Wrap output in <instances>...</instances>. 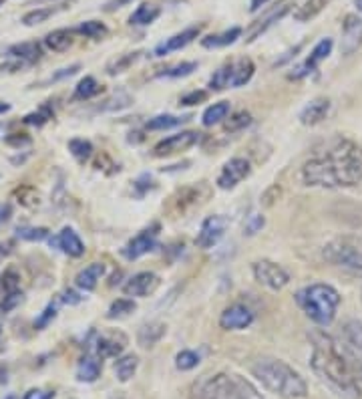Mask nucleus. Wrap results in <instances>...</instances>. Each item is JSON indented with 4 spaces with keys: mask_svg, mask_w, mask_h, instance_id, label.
<instances>
[{
    "mask_svg": "<svg viewBox=\"0 0 362 399\" xmlns=\"http://www.w3.org/2000/svg\"><path fill=\"white\" fill-rule=\"evenodd\" d=\"M330 2L332 0H306L304 4L294 13V19L298 20V22H308V20L316 19Z\"/></svg>",
    "mask_w": 362,
    "mask_h": 399,
    "instance_id": "c85d7f7f",
    "label": "nucleus"
},
{
    "mask_svg": "<svg viewBox=\"0 0 362 399\" xmlns=\"http://www.w3.org/2000/svg\"><path fill=\"white\" fill-rule=\"evenodd\" d=\"M240 37H242V29H240V26H231L229 31H224V33H220V35H210V37L201 38V45H204L206 49H220V47L233 45Z\"/></svg>",
    "mask_w": 362,
    "mask_h": 399,
    "instance_id": "bb28decb",
    "label": "nucleus"
},
{
    "mask_svg": "<svg viewBox=\"0 0 362 399\" xmlns=\"http://www.w3.org/2000/svg\"><path fill=\"white\" fill-rule=\"evenodd\" d=\"M264 224H266L264 216H260V214L252 216V218H249L248 226H246V234H248V236H254L256 232H260V230L264 228Z\"/></svg>",
    "mask_w": 362,
    "mask_h": 399,
    "instance_id": "09e8293b",
    "label": "nucleus"
},
{
    "mask_svg": "<svg viewBox=\"0 0 362 399\" xmlns=\"http://www.w3.org/2000/svg\"><path fill=\"white\" fill-rule=\"evenodd\" d=\"M249 171H252V168H249V162L246 157H233L224 166L222 173L217 175V186L222 190H231L248 178Z\"/></svg>",
    "mask_w": 362,
    "mask_h": 399,
    "instance_id": "9d476101",
    "label": "nucleus"
},
{
    "mask_svg": "<svg viewBox=\"0 0 362 399\" xmlns=\"http://www.w3.org/2000/svg\"><path fill=\"white\" fill-rule=\"evenodd\" d=\"M206 99H208V93H206V91H191L188 95L181 97V105L190 107V105H197V103H201V101H206Z\"/></svg>",
    "mask_w": 362,
    "mask_h": 399,
    "instance_id": "de8ad7c7",
    "label": "nucleus"
},
{
    "mask_svg": "<svg viewBox=\"0 0 362 399\" xmlns=\"http://www.w3.org/2000/svg\"><path fill=\"white\" fill-rule=\"evenodd\" d=\"M229 79H231V63H226L213 73V77L210 79V87L213 91H222V89L229 87Z\"/></svg>",
    "mask_w": 362,
    "mask_h": 399,
    "instance_id": "4c0bfd02",
    "label": "nucleus"
},
{
    "mask_svg": "<svg viewBox=\"0 0 362 399\" xmlns=\"http://www.w3.org/2000/svg\"><path fill=\"white\" fill-rule=\"evenodd\" d=\"M125 337L121 333H113L107 337H99L97 339V355L99 357H117L123 349H125Z\"/></svg>",
    "mask_w": 362,
    "mask_h": 399,
    "instance_id": "4be33fe9",
    "label": "nucleus"
},
{
    "mask_svg": "<svg viewBox=\"0 0 362 399\" xmlns=\"http://www.w3.org/2000/svg\"><path fill=\"white\" fill-rule=\"evenodd\" d=\"M344 341L352 359L362 371V321H348L344 324Z\"/></svg>",
    "mask_w": 362,
    "mask_h": 399,
    "instance_id": "6ab92c4d",
    "label": "nucleus"
},
{
    "mask_svg": "<svg viewBox=\"0 0 362 399\" xmlns=\"http://www.w3.org/2000/svg\"><path fill=\"white\" fill-rule=\"evenodd\" d=\"M101 93V85L97 83L95 77H85L79 81L75 89V99H91Z\"/></svg>",
    "mask_w": 362,
    "mask_h": 399,
    "instance_id": "f704fd0d",
    "label": "nucleus"
},
{
    "mask_svg": "<svg viewBox=\"0 0 362 399\" xmlns=\"http://www.w3.org/2000/svg\"><path fill=\"white\" fill-rule=\"evenodd\" d=\"M354 2H356V8L362 13V0H354Z\"/></svg>",
    "mask_w": 362,
    "mask_h": 399,
    "instance_id": "bf43d9fd",
    "label": "nucleus"
},
{
    "mask_svg": "<svg viewBox=\"0 0 362 399\" xmlns=\"http://www.w3.org/2000/svg\"><path fill=\"white\" fill-rule=\"evenodd\" d=\"M310 341H312L310 365L314 373L340 398H361V381L356 375L359 365L352 359L350 351L340 347V343L334 337L326 335L322 331H314L310 335Z\"/></svg>",
    "mask_w": 362,
    "mask_h": 399,
    "instance_id": "f03ea898",
    "label": "nucleus"
},
{
    "mask_svg": "<svg viewBox=\"0 0 362 399\" xmlns=\"http://www.w3.org/2000/svg\"><path fill=\"white\" fill-rule=\"evenodd\" d=\"M165 331H167V327L165 323H159V321H153V323L143 324L141 329H139V335H137V341L141 347H153V345H157V343L163 339V335H165Z\"/></svg>",
    "mask_w": 362,
    "mask_h": 399,
    "instance_id": "b1692460",
    "label": "nucleus"
},
{
    "mask_svg": "<svg viewBox=\"0 0 362 399\" xmlns=\"http://www.w3.org/2000/svg\"><path fill=\"white\" fill-rule=\"evenodd\" d=\"M199 33H201V26H199V24H197V26H190V29H186V31H181V33H177V35H173V37L165 38L163 42H159V45L155 47L153 55H155V57H165V55H170V53L181 51V49H186L190 42H193L195 38L199 37Z\"/></svg>",
    "mask_w": 362,
    "mask_h": 399,
    "instance_id": "ddd939ff",
    "label": "nucleus"
},
{
    "mask_svg": "<svg viewBox=\"0 0 362 399\" xmlns=\"http://www.w3.org/2000/svg\"><path fill=\"white\" fill-rule=\"evenodd\" d=\"M51 117H53V111H51L49 107H42V109H38V111H35V114L26 115V117H24V123L40 127V125H44Z\"/></svg>",
    "mask_w": 362,
    "mask_h": 399,
    "instance_id": "a18cd8bd",
    "label": "nucleus"
},
{
    "mask_svg": "<svg viewBox=\"0 0 362 399\" xmlns=\"http://www.w3.org/2000/svg\"><path fill=\"white\" fill-rule=\"evenodd\" d=\"M105 274V265L103 263H93V265L85 266L79 274H76L75 283L83 290H95L97 283L101 281V276Z\"/></svg>",
    "mask_w": 362,
    "mask_h": 399,
    "instance_id": "5701e85b",
    "label": "nucleus"
},
{
    "mask_svg": "<svg viewBox=\"0 0 362 399\" xmlns=\"http://www.w3.org/2000/svg\"><path fill=\"white\" fill-rule=\"evenodd\" d=\"M290 6H292L290 2H280L278 6H274L272 10H268L262 19L256 20V22L248 29V33H246V37H248L246 38V42H252V40H256L260 35H264L272 24H276L278 20L286 15L288 10H290Z\"/></svg>",
    "mask_w": 362,
    "mask_h": 399,
    "instance_id": "dca6fc26",
    "label": "nucleus"
},
{
    "mask_svg": "<svg viewBox=\"0 0 362 399\" xmlns=\"http://www.w3.org/2000/svg\"><path fill=\"white\" fill-rule=\"evenodd\" d=\"M296 303L306 313L308 319L316 324L326 327L334 321L338 306H340V295L334 286L324 283H314L296 292Z\"/></svg>",
    "mask_w": 362,
    "mask_h": 399,
    "instance_id": "20e7f679",
    "label": "nucleus"
},
{
    "mask_svg": "<svg viewBox=\"0 0 362 399\" xmlns=\"http://www.w3.org/2000/svg\"><path fill=\"white\" fill-rule=\"evenodd\" d=\"M159 286V276L153 274V272H137L133 274L125 286H123V292L127 297H149L157 290Z\"/></svg>",
    "mask_w": 362,
    "mask_h": 399,
    "instance_id": "2eb2a0df",
    "label": "nucleus"
},
{
    "mask_svg": "<svg viewBox=\"0 0 362 399\" xmlns=\"http://www.w3.org/2000/svg\"><path fill=\"white\" fill-rule=\"evenodd\" d=\"M242 399H264V398L258 393V389H256V387H254V385H252V383L248 381V385H246V391H244V398Z\"/></svg>",
    "mask_w": 362,
    "mask_h": 399,
    "instance_id": "603ef678",
    "label": "nucleus"
},
{
    "mask_svg": "<svg viewBox=\"0 0 362 399\" xmlns=\"http://www.w3.org/2000/svg\"><path fill=\"white\" fill-rule=\"evenodd\" d=\"M10 292L6 290V286H4V283H2V279H0V306L4 304V301H6V297H8Z\"/></svg>",
    "mask_w": 362,
    "mask_h": 399,
    "instance_id": "6e6d98bb",
    "label": "nucleus"
},
{
    "mask_svg": "<svg viewBox=\"0 0 362 399\" xmlns=\"http://www.w3.org/2000/svg\"><path fill=\"white\" fill-rule=\"evenodd\" d=\"M60 8H53V6H44V8H35V10H28L24 17H22V24L26 26H35V24H42L51 19L53 15H57Z\"/></svg>",
    "mask_w": 362,
    "mask_h": 399,
    "instance_id": "72a5a7b5",
    "label": "nucleus"
},
{
    "mask_svg": "<svg viewBox=\"0 0 362 399\" xmlns=\"http://www.w3.org/2000/svg\"><path fill=\"white\" fill-rule=\"evenodd\" d=\"M197 141H199V133L195 132L175 133V135H170V137L161 139V141L153 148V153H155L157 157H167V155H173V153L190 150L191 146H195Z\"/></svg>",
    "mask_w": 362,
    "mask_h": 399,
    "instance_id": "1a4fd4ad",
    "label": "nucleus"
},
{
    "mask_svg": "<svg viewBox=\"0 0 362 399\" xmlns=\"http://www.w3.org/2000/svg\"><path fill=\"white\" fill-rule=\"evenodd\" d=\"M268 2H270V0H252V6H249V8L256 13V10H260V8H262L264 4H268Z\"/></svg>",
    "mask_w": 362,
    "mask_h": 399,
    "instance_id": "4d7b16f0",
    "label": "nucleus"
},
{
    "mask_svg": "<svg viewBox=\"0 0 362 399\" xmlns=\"http://www.w3.org/2000/svg\"><path fill=\"white\" fill-rule=\"evenodd\" d=\"M190 117H175V115H157L147 121V130L151 132H163V130H172L181 125L183 121H188Z\"/></svg>",
    "mask_w": 362,
    "mask_h": 399,
    "instance_id": "2f4dec72",
    "label": "nucleus"
},
{
    "mask_svg": "<svg viewBox=\"0 0 362 399\" xmlns=\"http://www.w3.org/2000/svg\"><path fill=\"white\" fill-rule=\"evenodd\" d=\"M2 4H4V0H0V6H2Z\"/></svg>",
    "mask_w": 362,
    "mask_h": 399,
    "instance_id": "680f3d73",
    "label": "nucleus"
},
{
    "mask_svg": "<svg viewBox=\"0 0 362 399\" xmlns=\"http://www.w3.org/2000/svg\"><path fill=\"white\" fill-rule=\"evenodd\" d=\"M249 123H252V115H249L248 111H238V114H233L228 121H226V132H242V130L248 127Z\"/></svg>",
    "mask_w": 362,
    "mask_h": 399,
    "instance_id": "79ce46f5",
    "label": "nucleus"
},
{
    "mask_svg": "<svg viewBox=\"0 0 362 399\" xmlns=\"http://www.w3.org/2000/svg\"><path fill=\"white\" fill-rule=\"evenodd\" d=\"M248 380L233 373H215L197 380L190 389V399H242Z\"/></svg>",
    "mask_w": 362,
    "mask_h": 399,
    "instance_id": "39448f33",
    "label": "nucleus"
},
{
    "mask_svg": "<svg viewBox=\"0 0 362 399\" xmlns=\"http://www.w3.org/2000/svg\"><path fill=\"white\" fill-rule=\"evenodd\" d=\"M57 317V306L51 303L40 315H38V319L35 321V329H38V331H42L44 327H49V323H53V319Z\"/></svg>",
    "mask_w": 362,
    "mask_h": 399,
    "instance_id": "49530a36",
    "label": "nucleus"
},
{
    "mask_svg": "<svg viewBox=\"0 0 362 399\" xmlns=\"http://www.w3.org/2000/svg\"><path fill=\"white\" fill-rule=\"evenodd\" d=\"M252 375L262 383L270 393L282 399H302L308 396L306 380L286 361L262 357L252 365Z\"/></svg>",
    "mask_w": 362,
    "mask_h": 399,
    "instance_id": "7ed1b4c3",
    "label": "nucleus"
},
{
    "mask_svg": "<svg viewBox=\"0 0 362 399\" xmlns=\"http://www.w3.org/2000/svg\"><path fill=\"white\" fill-rule=\"evenodd\" d=\"M159 15H161V8H159V6L145 2V4H141V6H137V10L131 15L129 22L135 24V26H147V24L155 22Z\"/></svg>",
    "mask_w": 362,
    "mask_h": 399,
    "instance_id": "c756f323",
    "label": "nucleus"
},
{
    "mask_svg": "<svg viewBox=\"0 0 362 399\" xmlns=\"http://www.w3.org/2000/svg\"><path fill=\"white\" fill-rule=\"evenodd\" d=\"M10 214H13V210H10L8 204H0V224L8 222V220H10Z\"/></svg>",
    "mask_w": 362,
    "mask_h": 399,
    "instance_id": "864d4df0",
    "label": "nucleus"
},
{
    "mask_svg": "<svg viewBox=\"0 0 362 399\" xmlns=\"http://www.w3.org/2000/svg\"><path fill=\"white\" fill-rule=\"evenodd\" d=\"M69 152L73 153L79 162H85V159H89V157H91V153H93V146H91V141H87V139L75 137V139H71V141H69Z\"/></svg>",
    "mask_w": 362,
    "mask_h": 399,
    "instance_id": "ea45409f",
    "label": "nucleus"
},
{
    "mask_svg": "<svg viewBox=\"0 0 362 399\" xmlns=\"http://www.w3.org/2000/svg\"><path fill=\"white\" fill-rule=\"evenodd\" d=\"M51 247H58L65 254L79 258L85 254V244L73 228H63L57 238H51Z\"/></svg>",
    "mask_w": 362,
    "mask_h": 399,
    "instance_id": "a211bd4d",
    "label": "nucleus"
},
{
    "mask_svg": "<svg viewBox=\"0 0 362 399\" xmlns=\"http://www.w3.org/2000/svg\"><path fill=\"white\" fill-rule=\"evenodd\" d=\"M55 398V393L53 391H44V389H31V391H26L24 393V398L22 399H53Z\"/></svg>",
    "mask_w": 362,
    "mask_h": 399,
    "instance_id": "8fccbe9b",
    "label": "nucleus"
},
{
    "mask_svg": "<svg viewBox=\"0 0 362 399\" xmlns=\"http://www.w3.org/2000/svg\"><path fill=\"white\" fill-rule=\"evenodd\" d=\"M197 363H199V355L193 353V351H181V353H177V357H175V365H177V369H181V371H190L193 367H197Z\"/></svg>",
    "mask_w": 362,
    "mask_h": 399,
    "instance_id": "37998d69",
    "label": "nucleus"
},
{
    "mask_svg": "<svg viewBox=\"0 0 362 399\" xmlns=\"http://www.w3.org/2000/svg\"><path fill=\"white\" fill-rule=\"evenodd\" d=\"M322 256L330 265L343 266L362 274V234L359 236H338L322 248Z\"/></svg>",
    "mask_w": 362,
    "mask_h": 399,
    "instance_id": "423d86ee",
    "label": "nucleus"
},
{
    "mask_svg": "<svg viewBox=\"0 0 362 399\" xmlns=\"http://www.w3.org/2000/svg\"><path fill=\"white\" fill-rule=\"evenodd\" d=\"M362 47V19L356 15H348L343 22V55H354Z\"/></svg>",
    "mask_w": 362,
    "mask_h": 399,
    "instance_id": "9b49d317",
    "label": "nucleus"
},
{
    "mask_svg": "<svg viewBox=\"0 0 362 399\" xmlns=\"http://www.w3.org/2000/svg\"><path fill=\"white\" fill-rule=\"evenodd\" d=\"M254 279L270 290H280L290 283V274L284 266L276 265L272 260H258L252 266Z\"/></svg>",
    "mask_w": 362,
    "mask_h": 399,
    "instance_id": "0eeeda50",
    "label": "nucleus"
},
{
    "mask_svg": "<svg viewBox=\"0 0 362 399\" xmlns=\"http://www.w3.org/2000/svg\"><path fill=\"white\" fill-rule=\"evenodd\" d=\"M17 236L22 238V240H28V242H38V240H44L47 236H49V230L47 228H31V226H26V228H19L17 230Z\"/></svg>",
    "mask_w": 362,
    "mask_h": 399,
    "instance_id": "c03bdc74",
    "label": "nucleus"
},
{
    "mask_svg": "<svg viewBox=\"0 0 362 399\" xmlns=\"http://www.w3.org/2000/svg\"><path fill=\"white\" fill-rule=\"evenodd\" d=\"M197 69V63H181V65H175V67H170V69H163L159 71L157 77H170V79H179V77H188L191 75L193 71Z\"/></svg>",
    "mask_w": 362,
    "mask_h": 399,
    "instance_id": "a19ab883",
    "label": "nucleus"
},
{
    "mask_svg": "<svg viewBox=\"0 0 362 399\" xmlns=\"http://www.w3.org/2000/svg\"><path fill=\"white\" fill-rule=\"evenodd\" d=\"M4 399H19V398H17V396H6Z\"/></svg>",
    "mask_w": 362,
    "mask_h": 399,
    "instance_id": "052dcab7",
    "label": "nucleus"
},
{
    "mask_svg": "<svg viewBox=\"0 0 362 399\" xmlns=\"http://www.w3.org/2000/svg\"><path fill=\"white\" fill-rule=\"evenodd\" d=\"M226 228H228V218H224V216H210V218H206L201 228L197 232L195 244L199 248H204V250L213 248L224 238Z\"/></svg>",
    "mask_w": 362,
    "mask_h": 399,
    "instance_id": "6e6552de",
    "label": "nucleus"
},
{
    "mask_svg": "<svg viewBox=\"0 0 362 399\" xmlns=\"http://www.w3.org/2000/svg\"><path fill=\"white\" fill-rule=\"evenodd\" d=\"M137 365H139V359H137L135 355H125V357L117 359V363H115V373H117L119 381L131 380L135 375V371H137Z\"/></svg>",
    "mask_w": 362,
    "mask_h": 399,
    "instance_id": "473e14b6",
    "label": "nucleus"
},
{
    "mask_svg": "<svg viewBox=\"0 0 362 399\" xmlns=\"http://www.w3.org/2000/svg\"><path fill=\"white\" fill-rule=\"evenodd\" d=\"M6 111H10V105H8V103H2V101H0V114H6Z\"/></svg>",
    "mask_w": 362,
    "mask_h": 399,
    "instance_id": "13d9d810",
    "label": "nucleus"
},
{
    "mask_svg": "<svg viewBox=\"0 0 362 399\" xmlns=\"http://www.w3.org/2000/svg\"><path fill=\"white\" fill-rule=\"evenodd\" d=\"M332 47H334V42H332V38H322L314 49H312V53H310V57L306 58L304 63L296 69V73L290 77H296V79H300V77L310 75V73H314L316 69H318V65L328 58V55L332 53Z\"/></svg>",
    "mask_w": 362,
    "mask_h": 399,
    "instance_id": "f3484780",
    "label": "nucleus"
},
{
    "mask_svg": "<svg viewBox=\"0 0 362 399\" xmlns=\"http://www.w3.org/2000/svg\"><path fill=\"white\" fill-rule=\"evenodd\" d=\"M139 55H141L139 51H137V53H127V55H119V57L113 58V61L107 65V73H109V75H119V73L127 71L135 61L139 58Z\"/></svg>",
    "mask_w": 362,
    "mask_h": 399,
    "instance_id": "c9c22d12",
    "label": "nucleus"
},
{
    "mask_svg": "<svg viewBox=\"0 0 362 399\" xmlns=\"http://www.w3.org/2000/svg\"><path fill=\"white\" fill-rule=\"evenodd\" d=\"M135 306H137V304H135L133 299H117V301L109 306L107 317H109V319H121V317H127L129 313H133Z\"/></svg>",
    "mask_w": 362,
    "mask_h": 399,
    "instance_id": "58836bf2",
    "label": "nucleus"
},
{
    "mask_svg": "<svg viewBox=\"0 0 362 399\" xmlns=\"http://www.w3.org/2000/svg\"><path fill=\"white\" fill-rule=\"evenodd\" d=\"M127 2H131V0H111V2H107L105 6H103V10H107V13H111L115 8H121L123 4H127Z\"/></svg>",
    "mask_w": 362,
    "mask_h": 399,
    "instance_id": "5fc2aeb1",
    "label": "nucleus"
},
{
    "mask_svg": "<svg viewBox=\"0 0 362 399\" xmlns=\"http://www.w3.org/2000/svg\"><path fill=\"white\" fill-rule=\"evenodd\" d=\"M101 375V363L93 355H85L76 367V380L85 383H93Z\"/></svg>",
    "mask_w": 362,
    "mask_h": 399,
    "instance_id": "a878e982",
    "label": "nucleus"
},
{
    "mask_svg": "<svg viewBox=\"0 0 362 399\" xmlns=\"http://www.w3.org/2000/svg\"><path fill=\"white\" fill-rule=\"evenodd\" d=\"M76 33L85 35L87 38H101L109 33V29L103 22H99V20H85V22H81L76 26Z\"/></svg>",
    "mask_w": 362,
    "mask_h": 399,
    "instance_id": "e433bc0d",
    "label": "nucleus"
},
{
    "mask_svg": "<svg viewBox=\"0 0 362 399\" xmlns=\"http://www.w3.org/2000/svg\"><path fill=\"white\" fill-rule=\"evenodd\" d=\"M330 111V101L324 97H318V99H312L304 109L300 111V121L304 125H316L320 123L322 119H326V115Z\"/></svg>",
    "mask_w": 362,
    "mask_h": 399,
    "instance_id": "aec40b11",
    "label": "nucleus"
},
{
    "mask_svg": "<svg viewBox=\"0 0 362 399\" xmlns=\"http://www.w3.org/2000/svg\"><path fill=\"white\" fill-rule=\"evenodd\" d=\"M252 323H254V313L244 304H231L220 317V327L226 331H240Z\"/></svg>",
    "mask_w": 362,
    "mask_h": 399,
    "instance_id": "4468645a",
    "label": "nucleus"
},
{
    "mask_svg": "<svg viewBox=\"0 0 362 399\" xmlns=\"http://www.w3.org/2000/svg\"><path fill=\"white\" fill-rule=\"evenodd\" d=\"M157 234H159V224H153L151 228L139 232L133 240H129V244L125 247L123 254H125L129 260H137V258H141L143 254L151 252L153 248L157 247Z\"/></svg>",
    "mask_w": 362,
    "mask_h": 399,
    "instance_id": "f8f14e48",
    "label": "nucleus"
},
{
    "mask_svg": "<svg viewBox=\"0 0 362 399\" xmlns=\"http://www.w3.org/2000/svg\"><path fill=\"white\" fill-rule=\"evenodd\" d=\"M228 115H229V103L228 101H220V103L210 105V107L204 111L201 123H204L206 127H211V125H217V123H222L224 119H228Z\"/></svg>",
    "mask_w": 362,
    "mask_h": 399,
    "instance_id": "7c9ffc66",
    "label": "nucleus"
},
{
    "mask_svg": "<svg viewBox=\"0 0 362 399\" xmlns=\"http://www.w3.org/2000/svg\"><path fill=\"white\" fill-rule=\"evenodd\" d=\"M42 55L40 51V45L35 40H28V42H19V45H13L8 49V57L17 58L20 63H35Z\"/></svg>",
    "mask_w": 362,
    "mask_h": 399,
    "instance_id": "393cba45",
    "label": "nucleus"
},
{
    "mask_svg": "<svg viewBox=\"0 0 362 399\" xmlns=\"http://www.w3.org/2000/svg\"><path fill=\"white\" fill-rule=\"evenodd\" d=\"M254 61L248 57L238 58L236 63H231V79H229V87H244L246 83L252 81L254 77Z\"/></svg>",
    "mask_w": 362,
    "mask_h": 399,
    "instance_id": "412c9836",
    "label": "nucleus"
},
{
    "mask_svg": "<svg viewBox=\"0 0 362 399\" xmlns=\"http://www.w3.org/2000/svg\"><path fill=\"white\" fill-rule=\"evenodd\" d=\"M63 301H65L67 304H76V303H81V297L76 295L75 290H65Z\"/></svg>",
    "mask_w": 362,
    "mask_h": 399,
    "instance_id": "3c124183",
    "label": "nucleus"
},
{
    "mask_svg": "<svg viewBox=\"0 0 362 399\" xmlns=\"http://www.w3.org/2000/svg\"><path fill=\"white\" fill-rule=\"evenodd\" d=\"M302 184L310 188H352L362 182V146L336 135L320 143L300 170Z\"/></svg>",
    "mask_w": 362,
    "mask_h": 399,
    "instance_id": "f257e3e1",
    "label": "nucleus"
},
{
    "mask_svg": "<svg viewBox=\"0 0 362 399\" xmlns=\"http://www.w3.org/2000/svg\"><path fill=\"white\" fill-rule=\"evenodd\" d=\"M44 45L55 51V53H63L67 51L69 47H73V31H67V29H58L53 31L44 37Z\"/></svg>",
    "mask_w": 362,
    "mask_h": 399,
    "instance_id": "cd10ccee",
    "label": "nucleus"
}]
</instances>
